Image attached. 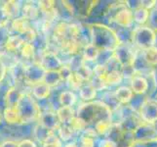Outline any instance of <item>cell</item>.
Masks as SVG:
<instances>
[{
    "mask_svg": "<svg viewBox=\"0 0 157 147\" xmlns=\"http://www.w3.org/2000/svg\"><path fill=\"white\" fill-rule=\"evenodd\" d=\"M89 31L91 43L100 51L114 52L116 48L121 44L117 32L105 25L99 23L92 24Z\"/></svg>",
    "mask_w": 157,
    "mask_h": 147,
    "instance_id": "cell-1",
    "label": "cell"
},
{
    "mask_svg": "<svg viewBox=\"0 0 157 147\" xmlns=\"http://www.w3.org/2000/svg\"><path fill=\"white\" fill-rule=\"evenodd\" d=\"M76 117L88 125H93L101 121H111V109L102 101H91L81 105L76 113Z\"/></svg>",
    "mask_w": 157,
    "mask_h": 147,
    "instance_id": "cell-2",
    "label": "cell"
},
{
    "mask_svg": "<svg viewBox=\"0 0 157 147\" xmlns=\"http://www.w3.org/2000/svg\"><path fill=\"white\" fill-rule=\"evenodd\" d=\"M20 114L21 124L35 125L40 118L41 108L38 101H36L30 92H24L17 105Z\"/></svg>",
    "mask_w": 157,
    "mask_h": 147,
    "instance_id": "cell-3",
    "label": "cell"
},
{
    "mask_svg": "<svg viewBox=\"0 0 157 147\" xmlns=\"http://www.w3.org/2000/svg\"><path fill=\"white\" fill-rule=\"evenodd\" d=\"M156 39L154 30L147 26H140L132 31V42L143 51L154 47Z\"/></svg>",
    "mask_w": 157,
    "mask_h": 147,
    "instance_id": "cell-4",
    "label": "cell"
},
{
    "mask_svg": "<svg viewBox=\"0 0 157 147\" xmlns=\"http://www.w3.org/2000/svg\"><path fill=\"white\" fill-rule=\"evenodd\" d=\"M106 13L110 15V19L120 26L121 28H129L134 22L133 10L130 9L127 4H112L109 6Z\"/></svg>",
    "mask_w": 157,
    "mask_h": 147,
    "instance_id": "cell-5",
    "label": "cell"
},
{
    "mask_svg": "<svg viewBox=\"0 0 157 147\" xmlns=\"http://www.w3.org/2000/svg\"><path fill=\"white\" fill-rule=\"evenodd\" d=\"M113 56L121 66V69H132L137 58V52L127 45V43H121L116 50L113 52Z\"/></svg>",
    "mask_w": 157,
    "mask_h": 147,
    "instance_id": "cell-6",
    "label": "cell"
},
{
    "mask_svg": "<svg viewBox=\"0 0 157 147\" xmlns=\"http://www.w3.org/2000/svg\"><path fill=\"white\" fill-rule=\"evenodd\" d=\"M46 71L42 68L38 62H33L25 65L24 74V84L29 89L30 86L43 81Z\"/></svg>",
    "mask_w": 157,
    "mask_h": 147,
    "instance_id": "cell-7",
    "label": "cell"
},
{
    "mask_svg": "<svg viewBox=\"0 0 157 147\" xmlns=\"http://www.w3.org/2000/svg\"><path fill=\"white\" fill-rule=\"evenodd\" d=\"M37 62L46 72L47 71H59L64 64L62 59L59 57L57 52H54L47 48L39 53V59Z\"/></svg>",
    "mask_w": 157,
    "mask_h": 147,
    "instance_id": "cell-8",
    "label": "cell"
},
{
    "mask_svg": "<svg viewBox=\"0 0 157 147\" xmlns=\"http://www.w3.org/2000/svg\"><path fill=\"white\" fill-rule=\"evenodd\" d=\"M140 118L145 124L153 125L157 122V99L147 98L140 105Z\"/></svg>",
    "mask_w": 157,
    "mask_h": 147,
    "instance_id": "cell-9",
    "label": "cell"
},
{
    "mask_svg": "<svg viewBox=\"0 0 157 147\" xmlns=\"http://www.w3.org/2000/svg\"><path fill=\"white\" fill-rule=\"evenodd\" d=\"M133 139L135 144L145 143L149 141L157 140V130L152 125L143 123L133 133Z\"/></svg>",
    "mask_w": 157,
    "mask_h": 147,
    "instance_id": "cell-10",
    "label": "cell"
},
{
    "mask_svg": "<svg viewBox=\"0 0 157 147\" xmlns=\"http://www.w3.org/2000/svg\"><path fill=\"white\" fill-rule=\"evenodd\" d=\"M37 124L41 125L42 127L52 132H57L58 129L61 126L59 120L57 115L56 109H44L41 110V115Z\"/></svg>",
    "mask_w": 157,
    "mask_h": 147,
    "instance_id": "cell-11",
    "label": "cell"
},
{
    "mask_svg": "<svg viewBox=\"0 0 157 147\" xmlns=\"http://www.w3.org/2000/svg\"><path fill=\"white\" fill-rule=\"evenodd\" d=\"M29 92L36 101L43 102L50 99L52 94V88L44 81H40V83L30 86Z\"/></svg>",
    "mask_w": 157,
    "mask_h": 147,
    "instance_id": "cell-12",
    "label": "cell"
},
{
    "mask_svg": "<svg viewBox=\"0 0 157 147\" xmlns=\"http://www.w3.org/2000/svg\"><path fill=\"white\" fill-rule=\"evenodd\" d=\"M36 2L32 1H25L23 2V6H21V16L25 17V19L29 20L32 24L35 22L40 20V9L38 6V2L35 4Z\"/></svg>",
    "mask_w": 157,
    "mask_h": 147,
    "instance_id": "cell-13",
    "label": "cell"
},
{
    "mask_svg": "<svg viewBox=\"0 0 157 147\" xmlns=\"http://www.w3.org/2000/svg\"><path fill=\"white\" fill-rule=\"evenodd\" d=\"M21 6L23 2L10 0V1H2L1 8L7 16L9 21H13L21 16Z\"/></svg>",
    "mask_w": 157,
    "mask_h": 147,
    "instance_id": "cell-14",
    "label": "cell"
},
{
    "mask_svg": "<svg viewBox=\"0 0 157 147\" xmlns=\"http://www.w3.org/2000/svg\"><path fill=\"white\" fill-rule=\"evenodd\" d=\"M25 43V40L23 37V35H17V34H12L9 36L6 44H5L4 49H5V51L11 54V55L18 56L20 50L21 49V47L24 46Z\"/></svg>",
    "mask_w": 157,
    "mask_h": 147,
    "instance_id": "cell-15",
    "label": "cell"
},
{
    "mask_svg": "<svg viewBox=\"0 0 157 147\" xmlns=\"http://www.w3.org/2000/svg\"><path fill=\"white\" fill-rule=\"evenodd\" d=\"M32 28H33V24L23 16L11 21V29H12L13 34L24 35Z\"/></svg>",
    "mask_w": 157,
    "mask_h": 147,
    "instance_id": "cell-16",
    "label": "cell"
},
{
    "mask_svg": "<svg viewBox=\"0 0 157 147\" xmlns=\"http://www.w3.org/2000/svg\"><path fill=\"white\" fill-rule=\"evenodd\" d=\"M131 89L136 94H144L148 90L147 80L142 75H133L131 79Z\"/></svg>",
    "mask_w": 157,
    "mask_h": 147,
    "instance_id": "cell-17",
    "label": "cell"
},
{
    "mask_svg": "<svg viewBox=\"0 0 157 147\" xmlns=\"http://www.w3.org/2000/svg\"><path fill=\"white\" fill-rule=\"evenodd\" d=\"M114 96L115 99L118 102V104H128L132 101L133 96H134V92L133 90L128 88V86H119L114 92Z\"/></svg>",
    "mask_w": 157,
    "mask_h": 147,
    "instance_id": "cell-18",
    "label": "cell"
},
{
    "mask_svg": "<svg viewBox=\"0 0 157 147\" xmlns=\"http://www.w3.org/2000/svg\"><path fill=\"white\" fill-rule=\"evenodd\" d=\"M21 89H20L17 86L11 88L5 95V102H6V107H17L18 103L21 99V95L24 94Z\"/></svg>",
    "mask_w": 157,
    "mask_h": 147,
    "instance_id": "cell-19",
    "label": "cell"
},
{
    "mask_svg": "<svg viewBox=\"0 0 157 147\" xmlns=\"http://www.w3.org/2000/svg\"><path fill=\"white\" fill-rule=\"evenodd\" d=\"M2 120L8 125H20L21 118L17 107H6L2 113Z\"/></svg>",
    "mask_w": 157,
    "mask_h": 147,
    "instance_id": "cell-20",
    "label": "cell"
},
{
    "mask_svg": "<svg viewBox=\"0 0 157 147\" xmlns=\"http://www.w3.org/2000/svg\"><path fill=\"white\" fill-rule=\"evenodd\" d=\"M123 79V73L121 70H106V73L101 80L106 85H115L121 83Z\"/></svg>",
    "mask_w": 157,
    "mask_h": 147,
    "instance_id": "cell-21",
    "label": "cell"
},
{
    "mask_svg": "<svg viewBox=\"0 0 157 147\" xmlns=\"http://www.w3.org/2000/svg\"><path fill=\"white\" fill-rule=\"evenodd\" d=\"M57 115L61 125H70L72 120L76 117L72 107H59L57 109Z\"/></svg>",
    "mask_w": 157,
    "mask_h": 147,
    "instance_id": "cell-22",
    "label": "cell"
},
{
    "mask_svg": "<svg viewBox=\"0 0 157 147\" xmlns=\"http://www.w3.org/2000/svg\"><path fill=\"white\" fill-rule=\"evenodd\" d=\"M78 91H79V96L82 98V100L86 102L93 101L97 95V89L89 81H86V83H84L81 85V88H79Z\"/></svg>",
    "mask_w": 157,
    "mask_h": 147,
    "instance_id": "cell-23",
    "label": "cell"
},
{
    "mask_svg": "<svg viewBox=\"0 0 157 147\" xmlns=\"http://www.w3.org/2000/svg\"><path fill=\"white\" fill-rule=\"evenodd\" d=\"M58 102L59 107H73L76 103V95L72 90H63L59 94Z\"/></svg>",
    "mask_w": 157,
    "mask_h": 147,
    "instance_id": "cell-24",
    "label": "cell"
},
{
    "mask_svg": "<svg viewBox=\"0 0 157 147\" xmlns=\"http://www.w3.org/2000/svg\"><path fill=\"white\" fill-rule=\"evenodd\" d=\"M43 81L46 83L51 88H53L61 84L63 81V80L62 78V75L59 73V71H47L45 73V77Z\"/></svg>",
    "mask_w": 157,
    "mask_h": 147,
    "instance_id": "cell-25",
    "label": "cell"
},
{
    "mask_svg": "<svg viewBox=\"0 0 157 147\" xmlns=\"http://www.w3.org/2000/svg\"><path fill=\"white\" fill-rule=\"evenodd\" d=\"M133 16H134V22H136L137 24L140 26H144L150 19V11L140 6L136 9H134Z\"/></svg>",
    "mask_w": 157,
    "mask_h": 147,
    "instance_id": "cell-26",
    "label": "cell"
},
{
    "mask_svg": "<svg viewBox=\"0 0 157 147\" xmlns=\"http://www.w3.org/2000/svg\"><path fill=\"white\" fill-rule=\"evenodd\" d=\"M100 53L101 51L99 49L90 42L87 43L83 48L82 58L84 59V61H96L98 59Z\"/></svg>",
    "mask_w": 157,
    "mask_h": 147,
    "instance_id": "cell-27",
    "label": "cell"
},
{
    "mask_svg": "<svg viewBox=\"0 0 157 147\" xmlns=\"http://www.w3.org/2000/svg\"><path fill=\"white\" fill-rule=\"evenodd\" d=\"M13 34L11 29V21L6 22L5 24L0 25V50H3L9 36Z\"/></svg>",
    "mask_w": 157,
    "mask_h": 147,
    "instance_id": "cell-28",
    "label": "cell"
},
{
    "mask_svg": "<svg viewBox=\"0 0 157 147\" xmlns=\"http://www.w3.org/2000/svg\"><path fill=\"white\" fill-rule=\"evenodd\" d=\"M57 133L62 141L68 142V141H71L75 132L71 129V127H70L69 125H61L57 130Z\"/></svg>",
    "mask_w": 157,
    "mask_h": 147,
    "instance_id": "cell-29",
    "label": "cell"
},
{
    "mask_svg": "<svg viewBox=\"0 0 157 147\" xmlns=\"http://www.w3.org/2000/svg\"><path fill=\"white\" fill-rule=\"evenodd\" d=\"M143 55L150 67L157 66V48L155 46L147 49V50H144L143 52Z\"/></svg>",
    "mask_w": 157,
    "mask_h": 147,
    "instance_id": "cell-30",
    "label": "cell"
},
{
    "mask_svg": "<svg viewBox=\"0 0 157 147\" xmlns=\"http://www.w3.org/2000/svg\"><path fill=\"white\" fill-rule=\"evenodd\" d=\"M111 121H101L99 122L98 124H96L94 126V129L96 130V133L102 135V134H106L109 132V129L111 128Z\"/></svg>",
    "mask_w": 157,
    "mask_h": 147,
    "instance_id": "cell-31",
    "label": "cell"
},
{
    "mask_svg": "<svg viewBox=\"0 0 157 147\" xmlns=\"http://www.w3.org/2000/svg\"><path fill=\"white\" fill-rule=\"evenodd\" d=\"M95 139L94 137H87V135H82L80 139L79 147H95Z\"/></svg>",
    "mask_w": 157,
    "mask_h": 147,
    "instance_id": "cell-32",
    "label": "cell"
},
{
    "mask_svg": "<svg viewBox=\"0 0 157 147\" xmlns=\"http://www.w3.org/2000/svg\"><path fill=\"white\" fill-rule=\"evenodd\" d=\"M7 74H8V65L0 58V84L6 79Z\"/></svg>",
    "mask_w": 157,
    "mask_h": 147,
    "instance_id": "cell-33",
    "label": "cell"
},
{
    "mask_svg": "<svg viewBox=\"0 0 157 147\" xmlns=\"http://www.w3.org/2000/svg\"><path fill=\"white\" fill-rule=\"evenodd\" d=\"M19 147H39L38 143L32 138H26L19 141Z\"/></svg>",
    "mask_w": 157,
    "mask_h": 147,
    "instance_id": "cell-34",
    "label": "cell"
},
{
    "mask_svg": "<svg viewBox=\"0 0 157 147\" xmlns=\"http://www.w3.org/2000/svg\"><path fill=\"white\" fill-rule=\"evenodd\" d=\"M156 3H157V1H154V0L153 1H140V6L150 11L151 9L156 6L157 5Z\"/></svg>",
    "mask_w": 157,
    "mask_h": 147,
    "instance_id": "cell-35",
    "label": "cell"
},
{
    "mask_svg": "<svg viewBox=\"0 0 157 147\" xmlns=\"http://www.w3.org/2000/svg\"><path fill=\"white\" fill-rule=\"evenodd\" d=\"M0 147H19V142L15 140H4L0 143Z\"/></svg>",
    "mask_w": 157,
    "mask_h": 147,
    "instance_id": "cell-36",
    "label": "cell"
},
{
    "mask_svg": "<svg viewBox=\"0 0 157 147\" xmlns=\"http://www.w3.org/2000/svg\"><path fill=\"white\" fill-rule=\"evenodd\" d=\"M100 147H117V145L113 142V141L107 138V139H104L101 141Z\"/></svg>",
    "mask_w": 157,
    "mask_h": 147,
    "instance_id": "cell-37",
    "label": "cell"
},
{
    "mask_svg": "<svg viewBox=\"0 0 157 147\" xmlns=\"http://www.w3.org/2000/svg\"><path fill=\"white\" fill-rule=\"evenodd\" d=\"M150 19L152 22L153 26L157 29V9H155L152 13H150Z\"/></svg>",
    "mask_w": 157,
    "mask_h": 147,
    "instance_id": "cell-38",
    "label": "cell"
},
{
    "mask_svg": "<svg viewBox=\"0 0 157 147\" xmlns=\"http://www.w3.org/2000/svg\"><path fill=\"white\" fill-rule=\"evenodd\" d=\"M8 18H7V16L5 15L4 13V11L2 10V8L0 7V25H2V24H5L6 22H8Z\"/></svg>",
    "mask_w": 157,
    "mask_h": 147,
    "instance_id": "cell-39",
    "label": "cell"
},
{
    "mask_svg": "<svg viewBox=\"0 0 157 147\" xmlns=\"http://www.w3.org/2000/svg\"><path fill=\"white\" fill-rule=\"evenodd\" d=\"M140 147H157V140L153 141H149V142H145V143H140Z\"/></svg>",
    "mask_w": 157,
    "mask_h": 147,
    "instance_id": "cell-40",
    "label": "cell"
},
{
    "mask_svg": "<svg viewBox=\"0 0 157 147\" xmlns=\"http://www.w3.org/2000/svg\"><path fill=\"white\" fill-rule=\"evenodd\" d=\"M152 75L154 78V83H155V89H156V96H157V66L154 67L152 71Z\"/></svg>",
    "mask_w": 157,
    "mask_h": 147,
    "instance_id": "cell-41",
    "label": "cell"
},
{
    "mask_svg": "<svg viewBox=\"0 0 157 147\" xmlns=\"http://www.w3.org/2000/svg\"><path fill=\"white\" fill-rule=\"evenodd\" d=\"M63 147H79V146L77 145V143L75 142V141H68V142H66Z\"/></svg>",
    "mask_w": 157,
    "mask_h": 147,
    "instance_id": "cell-42",
    "label": "cell"
},
{
    "mask_svg": "<svg viewBox=\"0 0 157 147\" xmlns=\"http://www.w3.org/2000/svg\"><path fill=\"white\" fill-rule=\"evenodd\" d=\"M152 126H153V127H154V129H155L157 130V122H156L155 124H153V125H152Z\"/></svg>",
    "mask_w": 157,
    "mask_h": 147,
    "instance_id": "cell-43",
    "label": "cell"
},
{
    "mask_svg": "<svg viewBox=\"0 0 157 147\" xmlns=\"http://www.w3.org/2000/svg\"><path fill=\"white\" fill-rule=\"evenodd\" d=\"M156 99H157V96H156Z\"/></svg>",
    "mask_w": 157,
    "mask_h": 147,
    "instance_id": "cell-44",
    "label": "cell"
}]
</instances>
